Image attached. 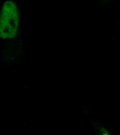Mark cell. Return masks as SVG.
I'll return each instance as SVG.
<instances>
[{
    "mask_svg": "<svg viewBox=\"0 0 120 135\" xmlns=\"http://www.w3.org/2000/svg\"><path fill=\"white\" fill-rule=\"evenodd\" d=\"M19 15L16 5L11 1L5 2L1 15V37L12 38L17 33Z\"/></svg>",
    "mask_w": 120,
    "mask_h": 135,
    "instance_id": "6da1fadb",
    "label": "cell"
}]
</instances>
